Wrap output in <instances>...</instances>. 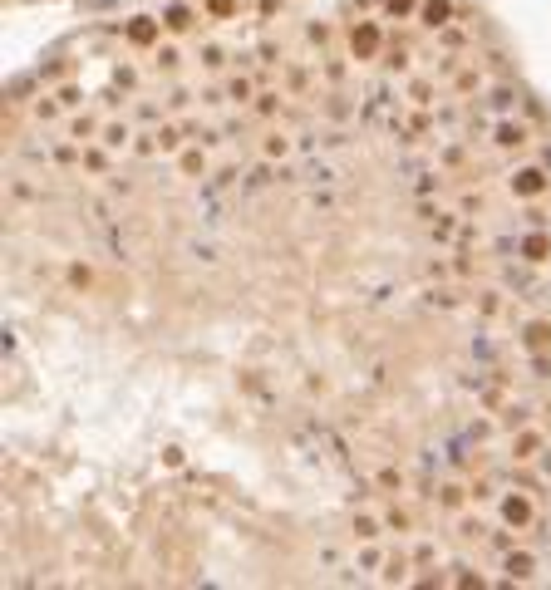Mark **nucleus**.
Wrapping results in <instances>:
<instances>
[{
	"mask_svg": "<svg viewBox=\"0 0 551 590\" xmlns=\"http://www.w3.org/2000/svg\"><path fill=\"white\" fill-rule=\"evenodd\" d=\"M537 453H542V433L522 428V433L512 438V458H517V463H527V458H537Z\"/></svg>",
	"mask_w": 551,
	"mask_h": 590,
	"instance_id": "9d476101",
	"label": "nucleus"
},
{
	"mask_svg": "<svg viewBox=\"0 0 551 590\" xmlns=\"http://www.w3.org/2000/svg\"><path fill=\"white\" fill-rule=\"evenodd\" d=\"M202 64L217 69V64H221V45H207V50H202Z\"/></svg>",
	"mask_w": 551,
	"mask_h": 590,
	"instance_id": "2f4dec72",
	"label": "nucleus"
},
{
	"mask_svg": "<svg viewBox=\"0 0 551 590\" xmlns=\"http://www.w3.org/2000/svg\"><path fill=\"white\" fill-rule=\"evenodd\" d=\"M379 487H384V492H399V487H404V473L384 468V473H379Z\"/></svg>",
	"mask_w": 551,
	"mask_h": 590,
	"instance_id": "b1692460",
	"label": "nucleus"
},
{
	"mask_svg": "<svg viewBox=\"0 0 551 590\" xmlns=\"http://www.w3.org/2000/svg\"><path fill=\"white\" fill-rule=\"evenodd\" d=\"M379 40H384L379 25H374V20H359V25L349 30V54H354V59H374V54H379Z\"/></svg>",
	"mask_w": 551,
	"mask_h": 590,
	"instance_id": "f03ea898",
	"label": "nucleus"
},
{
	"mask_svg": "<svg viewBox=\"0 0 551 590\" xmlns=\"http://www.w3.org/2000/svg\"><path fill=\"white\" fill-rule=\"evenodd\" d=\"M226 98H231V103H251V98H256V89H251V79H241V74H236V79L226 84Z\"/></svg>",
	"mask_w": 551,
	"mask_h": 590,
	"instance_id": "ddd939ff",
	"label": "nucleus"
},
{
	"mask_svg": "<svg viewBox=\"0 0 551 590\" xmlns=\"http://www.w3.org/2000/svg\"><path fill=\"white\" fill-rule=\"evenodd\" d=\"M453 15H458V10H453L448 0H424V5H419V25H429V30H448Z\"/></svg>",
	"mask_w": 551,
	"mask_h": 590,
	"instance_id": "423d86ee",
	"label": "nucleus"
},
{
	"mask_svg": "<svg viewBox=\"0 0 551 590\" xmlns=\"http://www.w3.org/2000/svg\"><path fill=\"white\" fill-rule=\"evenodd\" d=\"M384 526H389V531H409V511H404V507H389Z\"/></svg>",
	"mask_w": 551,
	"mask_h": 590,
	"instance_id": "aec40b11",
	"label": "nucleus"
},
{
	"mask_svg": "<svg viewBox=\"0 0 551 590\" xmlns=\"http://www.w3.org/2000/svg\"><path fill=\"white\" fill-rule=\"evenodd\" d=\"M128 138H133L128 123H109V128H104V148H128Z\"/></svg>",
	"mask_w": 551,
	"mask_h": 590,
	"instance_id": "f8f14e48",
	"label": "nucleus"
},
{
	"mask_svg": "<svg viewBox=\"0 0 551 590\" xmlns=\"http://www.w3.org/2000/svg\"><path fill=\"white\" fill-rule=\"evenodd\" d=\"M522 345H527L532 354L551 349V320H527V325H522Z\"/></svg>",
	"mask_w": 551,
	"mask_h": 590,
	"instance_id": "6e6552de",
	"label": "nucleus"
},
{
	"mask_svg": "<svg viewBox=\"0 0 551 590\" xmlns=\"http://www.w3.org/2000/svg\"><path fill=\"white\" fill-rule=\"evenodd\" d=\"M276 108H281V94H256V113H261V118H271Z\"/></svg>",
	"mask_w": 551,
	"mask_h": 590,
	"instance_id": "4be33fe9",
	"label": "nucleus"
},
{
	"mask_svg": "<svg viewBox=\"0 0 551 590\" xmlns=\"http://www.w3.org/2000/svg\"><path fill=\"white\" fill-rule=\"evenodd\" d=\"M178 59H182L178 50H158V69H178Z\"/></svg>",
	"mask_w": 551,
	"mask_h": 590,
	"instance_id": "c756f323",
	"label": "nucleus"
},
{
	"mask_svg": "<svg viewBox=\"0 0 551 590\" xmlns=\"http://www.w3.org/2000/svg\"><path fill=\"white\" fill-rule=\"evenodd\" d=\"M384 10H389L394 20H404V15H414V0H384Z\"/></svg>",
	"mask_w": 551,
	"mask_h": 590,
	"instance_id": "a878e982",
	"label": "nucleus"
},
{
	"mask_svg": "<svg viewBox=\"0 0 551 590\" xmlns=\"http://www.w3.org/2000/svg\"><path fill=\"white\" fill-rule=\"evenodd\" d=\"M236 5H241V0H207V15H212V20H226Z\"/></svg>",
	"mask_w": 551,
	"mask_h": 590,
	"instance_id": "412c9836",
	"label": "nucleus"
},
{
	"mask_svg": "<svg viewBox=\"0 0 551 590\" xmlns=\"http://www.w3.org/2000/svg\"><path fill=\"white\" fill-rule=\"evenodd\" d=\"M404 571H409V561H404V556H394V561H389V571H384V581H404Z\"/></svg>",
	"mask_w": 551,
	"mask_h": 590,
	"instance_id": "c85d7f7f",
	"label": "nucleus"
},
{
	"mask_svg": "<svg viewBox=\"0 0 551 590\" xmlns=\"http://www.w3.org/2000/svg\"><path fill=\"white\" fill-rule=\"evenodd\" d=\"M202 168H207L202 148H187V153H182V173H202Z\"/></svg>",
	"mask_w": 551,
	"mask_h": 590,
	"instance_id": "6ab92c4d",
	"label": "nucleus"
},
{
	"mask_svg": "<svg viewBox=\"0 0 551 590\" xmlns=\"http://www.w3.org/2000/svg\"><path fill=\"white\" fill-rule=\"evenodd\" d=\"M468 89H482V74L477 69H463L458 74V94H468Z\"/></svg>",
	"mask_w": 551,
	"mask_h": 590,
	"instance_id": "5701e85b",
	"label": "nucleus"
},
{
	"mask_svg": "<svg viewBox=\"0 0 551 590\" xmlns=\"http://www.w3.org/2000/svg\"><path fill=\"white\" fill-rule=\"evenodd\" d=\"M453 226H458V216H453V212H439V221H434V241H448Z\"/></svg>",
	"mask_w": 551,
	"mask_h": 590,
	"instance_id": "dca6fc26",
	"label": "nucleus"
},
{
	"mask_svg": "<svg viewBox=\"0 0 551 590\" xmlns=\"http://www.w3.org/2000/svg\"><path fill=\"white\" fill-rule=\"evenodd\" d=\"M532 516H537V511H532V502H527L522 492H512V497H502V521H507L512 531H522V526H532Z\"/></svg>",
	"mask_w": 551,
	"mask_h": 590,
	"instance_id": "39448f33",
	"label": "nucleus"
},
{
	"mask_svg": "<svg viewBox=\"0 0 551 590\" xmlns=\"http://www.w3.org/2000/svg\"><path fill=\"white\" fill-rule=\"evenodd\" d=\"M512 89H492V108H497V113H507V108H512Z\"/></svg>",
	"mask_w": 551,
	"mask_h": 590,
	"instance_id": "bb28decb",
	"label": "nucleus"
},
{
	"mask_svg": "<svg viewBox=\"0 0 551 590\" xmlns=\"http://www.w3.org/2000/svg\"><path fill=\"white\" fill-rule=\"evenodd\" d=\"M492 143H497L502 153H522V148L532 143V123H522V118H502V123L492 128Z\"/></svg>",
	"mask_w": 551,
	"mask_h": 590,
	"instance_id": "f257e3e1",
	"label": "nucleus"
},
{
	"mask_svg": "<svg viewBox=\"0 0 551 590\" xmlns=\"http://www.w3.org/2000/svg\"><path fill=\"white\" fill-rule=\"evenodd\" d=\"M54 98H59L64 108H79V103H84V89H79V84H59V89H54Z\"/></svg>",
	"mask_w": 551,
	"mask_h": 590,
	"instance_id": "2eb2a0df",
	"label": "nucleus"
},
{
	"mask_svg": "<svg viewBox=\"0 0 551 590\" xmlns=\"http://www.w3.org/2000/svg\"><path fill=\"white\" fill-rule=\"evenodd\" d=\"M94 133H99V123H94V118H74V123H69V138H74V143H89Z\"/></svg>",
	"mask_w": 551,
	"mask_h": 590,
	"instance_id": "4468645a",
	"label": "nucleus"
},
{
	"mask_svg": "<svg viewBox=\"0 0 551 590\" xmlns=\"http://www.w3.org/2000/svg\"><path fill=\"white\" fill-rule=\"evenodd\" d=\"M354 536H359V541H374V536H379V521H374V516H354Z\"/></svg>",
	"mask_w": 551,
	"mask_h": 590,
	"instance_id": "f3484780",
	"label": "nucleus"
},
{
	"mask_svg": "<svg viewBox=\"0 0 551 590\" xmlns=\"http://www.w3.org/2000/svg\"><path fill=\"white\" fill-rule=\"evenodd\" d=\"M286 148H291V143H286L281 133H271V138H266V158H276V153H286Z\"/></svg>",
	"mask_w": 551,
	"mask_h": 590,
	"instance_id": "7c9ffc66",
	"label": "nucleus"
},
{
	"mask_svg": "<svg viewBox=\"0 0 551 590\" xmlns=\"http://www.w3.org/2000/svg\"><path fill=\"white\" fill-rule=\"evenodd\" d=\"M502 571H507V581H532V576H537V556H527V551H507Z\"/></svg>",
	"mask_w": 551,
	"mask_h": 590,
	"instance_id": "1a4fd4ad",
	"label": "nucleus"
},
{
	"mask_svg": "<svg viewBox=\"0 0 551 590\" xmlns=\"http://www.w3.org/2000/svg\"><path fill=\"white\" fill-rule=\"evenodd\" d=\"M547 256H551V236L547 231H527V236H522V261H527V266H542Z\"/></svg>",
	"mask_w": 551,
	"mask_h": 590,
	"instance_id": "0eeeda50",
	"label": "nucleus"
},
{
	"mask_svg": "<svg viewBox=\"0 0 551 590\" xmlns=\"http://www.w3.org/2000/svg\"><path fill=\"white\" fill-rule=\"evenodd\" d=\"M409 98H414V103H434V84H429V79H419V84L409 89Z\"/></svg>",
	"mask_w": 551,
	"mask_h": 590,
	"instance_id": "393cba45",
	"label": "nucleus"
},
{
	"mask_svg": "<svg viewBox=\"0 0 551 590\" xmlns=\"http://www.w3.org/2000/svg\"><path fill=\"white\" fill-rule=\"evenodd\" d=\"M551 187L547 168H517L512 173V197H542Z\"/></svg>",
	"mask_w": 551,
	"mask_h": 590,
	"instance_id": "7ed1b4c3",
	"label": "nucleus"
},
{
	"mask_svg": "<svg viewBox=\"0 0 551 590\" xmlns=\"http://www.w3.org/2000/svg\"><path fill=\"white\" fill-rule=\"evenodd\" d=\"M349 113V103H344V94H330V118H344Z\"/></svg>",
	"mask_w": 551,
	"mask_h": 590,
	"instance_id": "473e14b6",
	"label": "nucleus"
},
{
	"mask_svg": "<svg viewBox=\"0 0 551 590\" xmlns=\"http://www.w3.org/2000/svg\"><path fill=\"white\" fill-rule=\"evenodd\" d=\"M163 30H168L163 20H153V15H138V20H128V25H123V40H128V45H153Z\"/></svg>",
	"mask_w": 551,
	"mask_h": 590,
	"instance_id": "20e7f679",
	"label": "nucleus"
},
{
	"mask_svg": "<svg viewBox=\"0 0 551 590\" xmlns=\"http://www.w3.org/2000/svg\"><path fill=\"white\" fill-rule=\"evenodd\" d=\"M439 502H443V511H458V507H463V487H453V482H448V487L439 492Z\"/></svg>",
	"mask_w": 551,
	"mask_h": 590,
	"instance_id": "a211bd4d",
	"label": "nucleus"
},
{
	"mask_svg": "<svg viewBox=\"0 0 551 590\" xmlns=\"http://www.w3.org/2000/svg\"><path fill=\"white\" fill-rule=\"evenodd\" d=\"M163 25H168L173 35H182V30H192V10H187V5H168V10H163Z\"/></svg>",
	"mask_w": 551,
	"mask_h": 590,
	"instance_id": "9b49d317",
	"label": "nucleus"
},
{
	"mask_svg": "<svg viewBox=\"0 0 551 590\" xmlns=\"http://www.w3.org/2000/svg\"><path fill=\"white\" fill-rule=\"evenodd\" d=\"M153 138H158V148H178V138H182V133H178V128H158Z\"/></svg>",
	"mask_w": 551,
	"mask_h": 590,
	"instance_id": "cd10ccee",
	"label": "nucleus"
},
{
	"mask_svg": "<svg viewBox=\"0 0 551 590\" xmlns=\"http://www.w3.org/2000/svg\"><path fill=\"white\" fill-rule=\"evenodd\" d=\"M256 54H261V64H276V54H281V50H276V45H271V40H266V45H261V50H256Z\"/></svg>",
	"mask_w": 551,
	"mask_h": 590,
	"instance_id": "72a5a7b5",
	"label": "nucleus"
}]
</instances>
